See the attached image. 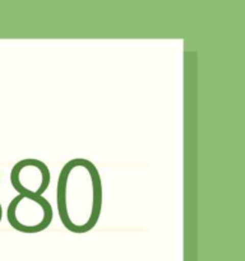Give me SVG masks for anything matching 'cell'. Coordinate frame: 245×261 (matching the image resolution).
<instances>
[{
  "label": "cell",
  "mask_w": 245,
  "mask_h": 261,
  "mask_svg": "<svg viewBox=\"0 0 245 261\" xmlns=\"http://www.w3.org/2000/svg\"><path fill=\"white\" fill-rule=\"evenodd\" d=\"M104 203L102 180L96 166L84 158L68 161L56 186L59 218L68 231L83 234L94 228Z\"/></svg>",
  "instance_id": "cell-1"
},
{
  "label": "cell",
  "mask_w": 245,
  "mask_h": 261,
  "mask_svg": "<svg viewBox=\"0 0 245 261\" xmlns=\"http://www.w3.org/2000/svg\"><path fill=\"white\" fill-rule=\"evenodd\" d=\"M8 222L18 232L35 234L45 231L51 224L54 212L51 204L43 196H15L7 209Z\"/></svg>",
  "instance_id": "cell-2"
},
{
  "label": "cell",
  "mask_w": 245,
  "mask_h": 261,
  "mask_svg": "<svg viewBox=\"0 0 245 261\" xmlns=\"http://www.w3.org/2000/svg\"><path fill=\"white\" fill-rule=\"evenodd\" d=\"M51 181L47 166L40 160L27 158L15 163L10 172V182L18 194L42 196Z\"/></svg>",
  "instance_id": "cell-3"
},
{
  "label": "cell",
  "mask_w": 245,
  "mask_h": 261,
  "mask_svg": "<svg viewBox=\"0 0 245 261\" xmlns=\"http://www.w3.org/2000/svg\"><path fill=\"white\" fill-rule=\"evenodd\" d=\"M2 216H3V208H2V204H0V222H2Z\"/></svg>",
  "instance_id": "cell-4"
}]
</instances>
